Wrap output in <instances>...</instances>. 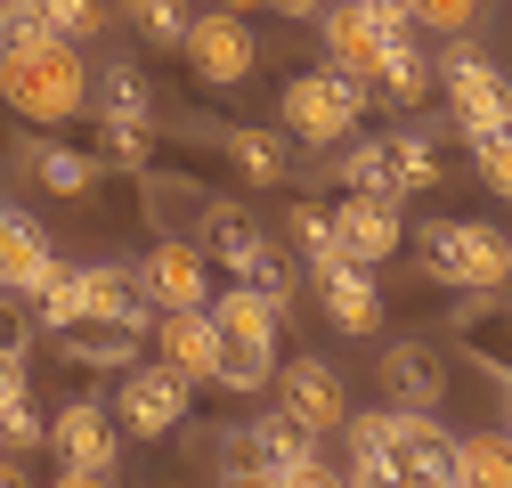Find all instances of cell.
<instances>
[{
  "label": "cell",
  "instance_id": "37",
  "mask_svg": "<svg viewBox=\"0 0 512 488\" xmlns=\"http://www.w3.org/2000/svg\"><path fill=\"white\" fill-rule=\"evenodd\" d=\"M480 358H488V366H504V383H512V310H504V318L480 334Z\"/></svg>",
  "mask_w": 512,
  "mask_h": 488
},
{
  "label": "cell",
  "instance_id": "25",
  "mask_svg": "<svg viewBox=\"0 0 512 488\" xmlns=\"http://www.w3.org/2000/svg\"><path fill=\"white\" fill-rule=\"evenodd\" d=\"M25 171L41 179L49 196H90V188H98V163H90V155H74V147H49V139H33V147H25Z\"/></svg>",
  "mask_w": 512,
  "mask_h": 488
},
{
  "label": "cell",
  "instance_id": "40",
  "mask_svg": "<svg viewBox=\"0 0 512 488\" xmlns=\"http://www.w3.org/2000/svg\"><path fill=\"white\" fill-rule=\"evenodd\" d=\"M17 464H25V456H17L9 440H0V480H17Z\"/></svg>",
  "mask_w": 512,
  "mask_h": 488
},
{
  "label": "cell",
  "instance_id": "26",
  "mask_svg": "<svg viewBox=\"0 0 512 488\" xmlns=\"http://www.w3.org/2000/svg\"><path fill=\"white\" fill-rule=\"evenodd\" d=\"M98 114H122V122H155V90H147V74L131 66V57H114V66L98 74Z\"/></svg>",
  "mask_w": 512,
  "mask_h": 488
},
{
  "label": "cell",
  "instance_id": "5",
  "mask_svg": "<svg viewBox=\"0 0 512 488\" xmlns=\"http://www.w3.org/2000/svg\"><path fill=\"white\" fill-rule=\"evenodd\" d=\"M196 236H204V253H212L220 269H236L244 285H261V293L293 301V285H285V253L269 244V228L252 220L236 196H204V204H196Z\"/></svg>",
  "mask_w": 512,
  "mask_h": 488
},
{
  "label": "cell",
  "instance_id": "13",
  "mask_svg": "<svg viewBox=\"0 0 512 488\" xmlns=\"http://www.w3.org/2000/svg\"><path fill=\"white\" fill-rule=\"evenodd\" d=\"M66 366H131L147 358V318H114V310H82L74 326H57Z\"/></svg>",
  "mask_w": 512,
  "mask_h": 488
},
{
  "label": "cell",
  "instance_id": "1",
  "mask_svg": "<svg viewBox=\"0 0 512 488\" xmlns=\"http://www.w3.org/2000/svg\"><path fill=\"white\" fill-rule=\"evenodd\" d=\"M212 334H220V350H212V383H228V391H261L269 375H277V334H285V310L293 301H277V293H261V285H220L212 301Z\"/></svg>",
  "mask_w": 512,
  "mask_h": 488
},
{
  "label": "cell",
  "instance_id": "8",
  "mask_svg": "<svg viewBox=\"0 0 512 488\" xmlns=\"http://www.w3.org/2000/svg\"><path fill=\"white\" fill-rule=\"evenodd\" d=\"M382 480L456 488V432L439 423V407H382Z\"/></svg>",
  "mask_w": 512,
  "mask_h": 488
},
{
  "label": "cell",
  "instance_id": "20",
  "mask_svg": "<svg viewBox=\"0 0 512 488\" xmlns=\"http://www.w3.org/2000/svg\"><path fill=\"white\" fill-rule=\"evenodd\" d=\"M155 342H163V358L179 366L187 383H212V350H220V334H212V310H163Z\"/></svg>",
  "mask_w": 512,
  "mask_h": 488
},
{
  "label": "cell",
  "instance_id": "15",
  "mask_svg": "<svg viewBox=\"0 0 512 488\" xmlns=\"http://www.w3.org/2000/svg\"><path fill=\"white\" fill-rule=\"evenodd\" d=\"M317 41H326V66H342V74H374V49H382V25H374V9L366 0H326L317 9Z\"/></svg>",
  "mask_w": 512,
  "mask_h": 488
},
{
  "label": "cell",
  "instance_id": "38",
  "mask_svg": "<svg viewBox=\"0 0 512 488\" xmlns=\"http://www.w3.org/2000/svg\"><path fill=\"white\" fill-rule=\"evenodd\" d=\"M17 399H33V383H25V358H17V350H0V407H17Z\"/></svg>",
  "mask_w": 512,
  "mask_h": 488
},
{
  "label": "cell",
  "instance_id": "14",
  "mask_svg": "<svg viewBox=\"0 0 512 488\" xmlns=\"http://www.w3.org/2000/svg\"><path fill=\"white\" fill-rule=\"evenodd\" d=\"M277 407H293L309 432H342L350 391H342V375L326 358H293V366H277Z\"/></svg>",
  "mask_w": 512,
  "mask_h": 488
},
{
  "label": "cell",
  "instance_id": "30",
  "mask_svg": "<svg viewBox=\"0 0 512 488\" xmlns=\"http://www.w3.org/2000/svg\"><path fill=\"white\" fill-rule=\"evenodd\" d=\"M98 131H106V163H122V171H147V155H155V122L98 114Z\"/></svg>",
  "mask_w": 512,
  "mask_h": 488
},
{
  "label": "cell",
  "instance_id": "32",
  "mask_svg": "<svg viewBox=\"0 0 512 488\" xmlns=\"http://www.w3.org/2000/svg\"><path fill=\"white\" fill-rule=\"evenodd\" d=\"M472 163H480L488 188L512 204V122H504V131H488V139H472Z\"/></svg>",
  "mask_w": 512,
  "mask_h": 488
},
{
  "label": "cell",
  "instance_id": "16",
  "mask_svg": "<svg viewBox=\"0 0 512 488\" xmlns=\"http://www.w3.org/2000/svg\"><path fill=\"white\" fill-rule=\"evenodd\" d=\"M382 391H391V407H439L447 399V358L431 342H391L382 350Z\"/></svg>",
  "mask_w": 512,
  "mask_h": 488
},
{
  "label": "cell",
  "instance_id": "23",
  "mask_svg": "<svg viewBox=\"0 0 512 488\" xmlns=\"http://www.w3.org/2000/svg\"><path fill=\"white\" fill-rule=\"evenodd\" d=\"M82 310H114V318H147V285L131 261H98L82 269Z\"/></svg>",
  "mask_w": 512,
  "mask_h": 488
},
{
  "label": "cell",
  "instance_id": "33",
  "mask_svg": "<svg viewBox=\"0 0 512 488\" xmlns=\"http://www.w3.org/2000/svg\"><path fill=\"white\" fill-rule=\"evenodd\" d=\"M407 17H415L423 33H472L480 0H407Z\"/></svg>",
  "mask_w": 512,
  "mask_h": 488
},
{
  "label": "cell",
  "instance_id": "12",
  "mask_svg": "<svg viewBox=\"0 0 512 488\" xmlns=\"http://www.w3.org/2000/svg\"><path fill=\"white\" fill-rule=\"evenodd\" d=\"M326 220H334V244H342L358 269H382V261L399 253V236H407L399 228V196H366V188H342V204Z\"/></svg>",
  "mask_w": 512,
  "mask_h": 488
},
{
  "label": "cell",
  "instance_id": "27",
  "mask_svg": "<svg viewBox=\"0 0 512 488\" xmlns=\"http://www.w3.org/2000/svg\"><path fill=\"white\" fill-rule=\"evenodd\" d=\"M285 236L301 244V261H309V277H334L350 253L334 244V220H326V204H293V220H285Z\"/></svg>",
  "mask_w": 512,
  "mask_h": 488
},
{
  "label": "cell",
  "instance_id": "24",
  "mask_svg": "<svg viewBox=\"0 0 512 488\" xmlns=\"http://www.w3.org/2000/svg\"><path fill=\"white\" fill-rule=\"evenodd\" d=\"M456 480H472V488H512V423L504 432H456Z\"/></svg>",
  "mask_w": 512,
  "mask_h": 488
},
{
  "label": "cell",
  "instance_id": "21",
  "mask_svg": "<svg viewBox=\"0 0 512 488\" xmlns=\"http://www.w3.org/2000/svg\"><path fill=\"white\" fill-rule=\"evenodd\" d=\"M317 293H326V318H334L342 334H374V326H382V293H374V269L342 261L334 277H317Z\"/></svg>",
  "mask_w": 512,
  "mask_h": 488
},
{
  "label": "cell",
  "instance_id": "6",
  "mask_svg": "<svg viewBox=\"0 0 512 488\" xmlns=\"http://www.w3.org/2000/svg\"><path fill=\"white\" fill-rule=\"evenodd\" d=\"M49 456H57V480H74V488H106L114 472H122V423H114V407H98V399H66L49 415V440H41Z\"/></svg>",
  "mask_w": 512,
  "mask_h": 488
},
{
  "label": "cell",
  "instance_id": "34",
  "mask_svg": "<svg viewBox=\"0 0 512 488\" xmlns=\"http://www.w3.org/2000/svg\"><path fill=\"white\" fill-rule=\"evenodd\" d=\"M33 334H41V318H33V301L25 293H9V285H0V350H33Z\"/></svg>",
  "mask_w": 512,
  "mask_h": 488
},
{
  "label": "cell",
  "instance_id": "36",
  "mask_svg": "<svg viewBox=\"0 0 512 488\" xmlns=\"http://www.w3.org/2000/svg\"><path fill=\"white\" fill-rule=\"evenodd\" d=\"M0 440H9L17 456H33V448L49 440V423L33 415V399H17V407H0Z\"/></svg>",
  "mask_w": 512,
  "mask_h": 488
},
{
  "label": "cell",
  "instance_id": "2",
  "mask_svg": "<svg viewBox=\"0 0 512 488\" xmlns=\"http://www.w3.org/2000/svg\"><path fill=\"white\" fill-rule=\"evenodd\" d=\"M0 106L25 114V122H74L90 106V74H82V49L74 41H17L0 49Z\"/></svg>",
  "mask_w": 512,
  "mask_h": 488
},
{
  "label": "cell",
  "instance_id": "39",
  "mask_svg": "<svg viewBox=\"0 0 512 488\" xmlns=\"http://www.w3.org/2000/svg\"><path fill=\"white\" fill-rule=\"evenodd\" d=\"M277 9H285V17H317V9H326V0H277Z\"/></svg>",
  "mask_w": 512,
  "mask_h": 488
},
{
  "label": "cell",
  "instance_id": "10",
  "mask_svg": "<svg viewBox=\"0 0 512 488\" xmlns=\"http://www.w3.org/2000/svg\"><path fill=\"white\" fill-rule=\"evenodd\" d=\"M179 49H187V66H196L204 90H236L252 74V57H261V49H252V25L236 9H196L187 33H179Z\"/></svg>",
  "mask_w": 512,
  "mask_h": 488
},
{
  "label": "cell",
  "instance_id": "31",
  "mask_svg": "<svg viewBox=\"0 0 512 488\" xmlns=\"http://www.w3.org/2000/svg\"><path fill=\"white\" fill-rule=\"evenodd\" d=\"M41 17L57 41H98L106 33V0H41Z\"/></svg>",
  "mask_w": 512,
  "mask_h": 488
},
{
  "label": "cell",
  "instance_id": "22",
  "mask_svg": "<svg viewBox=\"0 0 512 488\" xmlns=\"http://www.w3.org/2000/svg\"><path fill=\"white\" fill-rule=\"evenodd\" d=\"M220 147H228V163L252 179V188H277V179H293V147L277 139V131H220Z\"/></svg>",
  "mask_w": 512,
  "mask_h": 488
},
{
  "label": "cell",
  "instance_id": "41",
  "mask_svg": "<svg viewBox=\"0 0 512 488\" xmlns=\"http://www.w3.org/2000/svg\"><path fill=\"white\" fill-rule=\"evenodd\" d=\"M228 9H252V0H228Z\"/></svg>",
  "mask_w": 512,
  "mask_h": 488
},
{
  "label": "cell",
  "instance_id": "17",
  "mask_svg": "<svg viewBox=\"0 0 512 488\" xmlns=\"http://www.w3.org/2000/svg\"><path fill=\"white\" fill-rule=\"evenodd\" d=\"M49 261H57L49 228H41L33 212H17V204H0V285H9V293H33Z\"/></svg>",
  "mask_w": 512,
  "mask_h": 488
},
{
  "label": "cell",
  "instance_id": "11",
  "mask_svg": "<svg viewBox=\"0 0 512 488\" xmlns=\"http://www.w3.org/2000/svg\"><path fill=\"white\" fill-rule=\"evenodd\" d=\"M139 285H147V301H163V310H204L212 301V253L196 236H163V244H147Z\"/></svg>",
  "mask_w": 512,
  "mask_h": 488
},
{
  "label": "cell",
  "instance_id": "3",
  "mask_svg": "<svg viewBox=\"0 0 512 488\" xmlns=\"http://www.w3.org/2000/svg\"><path fill=\"white\" fill-rule=\"evenodd\" d=\"M415 261H423V277L456 285V293H504L512 285V236L488 220H423Z\"/></svg>",
  "mask_w": 512,
  "mask_h": 488
},
{
  "label": "cell",
  "instance_id": "29",
  "mask_svg": "<svg viewBox=\"0 0 512 488\" xmlns=\"http://www.w3.org/2000/svg\"><path fill=\"white\" fill-rule=\"evenodd\" d=\"M187 0H131V25H139V41L147 49H179V33H187Z\"/></svg>",
  "mask_w": 512,
  "mask_h": 488
},
{
  "label": "cell",
  "instance_id": "19",
  "mask_svg": "<svg viewBox=\"0 0 512 488\" xmlns=\"http://www.w3.org/2000/svg\"><path fill=\"white\" fill-rule=\"evenodd\" d=\"M439 147H447V139H431L423 114H407L399 131L382 139V155H391V196H423V188H439Z\"/></svg>",
  "mask_w": 512,
  "mask_h": 488
},
{
  "label": "cell",
  "instance_id": "9",
  "mask_svg": "<svg viewBox=\"0 0 512 488\" xmlns=\"http://www.w3.org/2000/svg\"><path fill=\"white\" fill-rule=\"evenodd\" d=\"M187 399H196V383L179 375V366L163 358V366H122V391H114V423L131 440H171V432H187Z\"/></svg>",
  "mask_w": 512,
  "mask_h": 488
},
{
  "label": "cell",
  "instance_id": "35",
  "mask_svg": "<svg viewBox=\"0 0 512 488\" xmlns=\"http://www.w3.org/2000/svg\"><path fill=\"white\" fill-rule=\"evenodd\" d=\"M49 17H41V0H0V49H17V41H41Z\"/></svg>",
  "mask_w": 512,
  "mask_h": 488
},
{
  "label": "cell",
  "instance_id": "28",
  "mask_svg": "<svg viewBox=\"0 0 512 488\" xmlns=\"http://www.w3.org/2000/svg\"><path fill=\"white\" fill-rule=\"evenodd\" d=\"M326 179H342V188H366V196H391V155H382V139H342V163L326 171Z\"/></svg>",
  "mask_w": 512,
  "mask_h": 488
},
{
  "label": "cell",
  "instance_id": "18",
  "mask_svg": "<svg viewBox=\"0 0 512 488\" xmlns=\"http://www.w3.org/2000/svg\"><path fill=\"white\" fill-rule=\"evenodd\" d=\"M366 90H382L391 106H423V98H431V57H423V41H415V33H382Z\"/></svg>",
  "mask_w": 512,
  "mask_h": 488
},
{
  "label": "cell",
  "instance_id": "4",
  "mask_svg": "<svg viewBox=\"0 0 512 488\" xmlns=\"http://www.w3.org/2000/svg\"><path fill=\"white\" fill-rule=\"evenodd\" d=\"M431 82L447 90V114H456V139H464V147L512 122V74L496 66V57H480L472 41H456V33H447L439 66H431Z\"/></svg>",
  "mask_w": 512,
  "mask_h": 488
},
{
  "label": "cell",
  "instance_id": "7",
  "mask_svg": "<svg viewBox=\"0 0 512 488\" xmlns=\"http://www.w3.org/2000/svg\"><path fill=\"white\" fill-rule=\"evenodd\" d=\"M366 82L358 74H342V66H317V74H301L293 90H285V106H277V122L293 139H309V147H342L350 131H358V114H366Z\"/></svg>",
  "mask_w": 512,
  "mask_h": 488
}]
</instances>
